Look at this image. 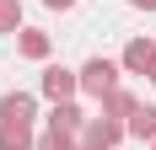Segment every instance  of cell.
I'll return each mask as SVG.
<instances>
[{
  "label": "cell",
  "instance_id": "12",
  "mask_svg": "<svg viewBox=\"0 0 156 150\" xmlns=\"http://www.w3.org/2000/svg\"><path fill=\"white\" fill-rule=\"evenodd\" d=\"M38 150H76V134H54V129H43V134H38Z\"/></svg>",
  "mask_w": 156,
  "mask_h": 150
},
{
  "label": "cell",
  "instance_id": "1",
  "mask_svg": "<svg viewBox=\"0 0 156 150\" xmlns=\"http://www.w3.org/2000/svg\"><path fill=\"white\" fill-rule=\"evenodd\" d=\"M76 75H81V97L102 102V97H108V91L119 86V75H124V70H119V59H102V54H97V59H86Z\"/></svg>",
  "mask_w": 156,
  "mask_h": 150
},
{
  "label": "cell",
  "instance_id": "3",
  "mask_svg": "<svg viewBox=\"0 0 156 150\" xmlns=\"http://www.w3.org/2000/svg\"><path fill=\"white\" fill-rule=\"evenodd\" d=\"M38 91H43L48 102H76V97H81V75H76V70H65V64H43Z\"/></svg>",
  "mask_w": 156,
  "mask_h": 150
},
{
  "label": "cell",
  "instance_id": "13",
  "mask_svg": "<svg viewBox=\"0 0 156 150\" xmlns=\"http://www.w3.org/2000/svg\"><path fill=\"white\" fill-rule=\"evenodd\" d=\"M48 11H70V5H76V0H43Z\"/></svg>",
  "mask_w": 156,
  "mask_h": 150
},
{
  "label": "cell",
  "instance_id": "6",
  "mask_svg": "<svg viewBox=\"0 0 156 150\" xmlns=\"http://www.w3.org/2000/svg\"><path fill=\"white\" fill-rule=\"evenodd\" d=\"M16 54H22V59L48 64V54H54V38H48V32H38V27H22V32H16Z\"/></svg>",
  "mask_w": 156,
  "mask_h": 150
},
{
  "label": "cell",
  "instance_id": "11",
  "mask_svg": "<svg viewBox=\"0 0 156 150\" xmlns=\"http://www.w3.org/2000/svg\"><path fill=\"white\" fill-rule=\"evenodd\" d=\"M22 0H0V32H22Z\"/></svg>",
  "mask_w": 156,
  "mask_h": 150
},
{
  "label": "cell",
  "instance_id": "14",
  "mask_svg": "<svg viewBox=\"0 0 156 150\" xmlns=\"http://www.w3.org/2000/svg\"><path fill=\"white\" fill-rule=\"evenodd\" d=\"M129 5H135V11H156V0H129Z\"/></svg>",
  "mask_w": 156,
  "mask_h": 150
},
{
  "label": "cell",
  "instance_id": "10",
  "mask_svg": "<svg viewBox=\"0 0 156 150\" xmlns=\"http://www.w3.org/2000/svg\"><path fill=\"white\" fill-rule=\"evenodd\" d=\"M124 129H129V139H156V102H140Z\"/></svg>",
  "mask_w": 156,
  "mask_h": 150
},
{
  "label": "cell",
  "instance_id": "5",
  "mask_svg": "<svg viewBox=\"0 0 156 150\" xmlns=\"http://www.w3.org/2000/svg\"><path fill=\"white\" fill-rule=\"evenodd\" d=\"M151 59H156V43H151V38H129L124 54H119V70H124V75H145Z\"/></svg>",
  "mask_w": 156,
  "mask_h": 150
},
{
  "label": "cell",
  "instance_id": "7",
  "mask_svg": "<svg viewBox=\"0 0 156 150\" xmlns=\"http://www.w3.org/2000/svg\"><path fill=\"white\" fill-rule=\"evenodd\" d=\"M48 129H54V134H81V129H86L81 102H54L48 107Z\"/></svg>",
  "mask_w": 156,
  "mask_h": 150
},
{
  "label": "cell",
  "instance_id": "8",
  "mask_svg": "<svg viewBox=\"0 0 156 150\" xmlns=\"http://www.w3.org/2000/svg\"><path fill=\"white\" fill-rule=\"evenodd\" d=\"M135 107H140V97H135V91H129V86H113L108 97L97 102V113H102V118H119V123H129V113H135Z\"/></svg>",
  "mask_w": 156,
  "mask_h": 150
},
{
  "label": "cell",
  "instance_id": "15",
  "mask_svg": "<svg viewBox=\"0 0 156 150\" xmlns=\"http://www.w3.org/2000/svg\"><path fill=\"white\" fill-rule=\"evenodd\" d=\"M145 80H151V86H156V59H151V70H145Z\"/></svg>",
  "mask_w": 156,
  "mask_h": 150
},
{
  "label": "cell",
  "instance_id": "9",
  "mask_svg": "<svg viewBox=\"0 0 156 150\" xmlns=\"http://www.w3.org/2000/svg\"><path fill=\"white\" fill-rule=\"evenodd\" d=\"M0 150H38L32 123H0Z\"/></svg>",
  "mask_w": 156,
  "mask_h": 150
},
{
  "label": "cell",
  "instance_id": "4",
  "mask_svg": "<svg viewBox=\"0 0 156 150\" xmlns=\"http://www.w3.org/2000/svg\"><path fill=\"white\" fill-rule=\"evenodd\" d=\"M0 123H38V97L32 91H5L0 97Z\"/></svg>",
  "mask_w": 156,
  "mask_h": 150
},
{
  "label": "cell",
  "instance_id": "16",
  "mask_svg": "<svg viewBox=\"0 0 156 150\" xmlns=\"http://www.w3.org/2000/svg\"><path fill=\"white\" fill-rule=\"evenodd\" d=\"M151 150H156V139H151Z\"/></svg>",
  "mask_w": 156,
  "mask_h": 150
},
{
  "label": "cell",
  "instance_id": "2",
  "mask_svg": "<svg viewBox=\"0 0 156 150\" xmlns=\"http://www.w3.org/2000/svg\"><path fill=\"white\" fill-rule=\"evenodd\" d=\"M124 139H129V129H124V123L97 113V118H86V129L76 134V145H81V150H113V145H124Z\"/></svg>",
  "mask_w": 156,
  "mask_h": 150
},
{
  "label": "cell",
  "instance_id": "17",
  "mask_svg": "<svg viewBox=\"0 0 156 150\" xmlns=\"http://www.w3.org/2000/svg\"><path fill=\"white\" fill-rule=\"evenodd\" d=\"M76 150H81V145H76Z\"/></svg>",
  "mask_w": 156,
  "mask_h": 150
}]
</instances>
